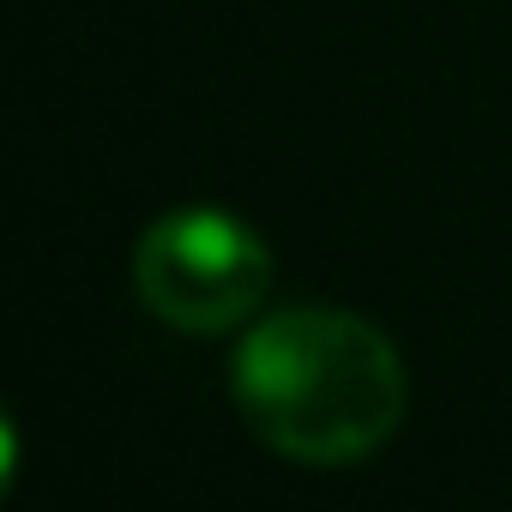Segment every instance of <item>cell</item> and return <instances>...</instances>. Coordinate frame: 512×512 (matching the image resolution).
I'll return each mask as SVG.
<instances>
[{
  "instance_id": "7a4b0ae2",
  "label": "cell",
  "mask_w": 512,
  "mask_h": 512,
  "mask_svg": "<svg viewBox=\"0 0 512 512\" xmlns=\"http://www.w3.org/2000/svg\"><path fill=\"white\" fill-rule=\"evenodd\" d=\"M133 290L169 326L217 338L253 326L272 296V247L223 205H181L145 223L133 241Z\"/></svg>"
},
{
  "instance_id": "6da1fadb",
  "label": "cell",
  "mask_w": 512,
  "mask_h": 512,
  "mask_svg": "<svg viewBox=\"0 0 512 512\" xmlns=\"http://www.w3.org/2000/svg\"><path fill=\"white\" fill-rule=\"evenodd\" d=\"M241 422L296 464H362L404 422L398 344L344 308H284L253 320L229 374Z\"/></svg>"
}]
</instances>
